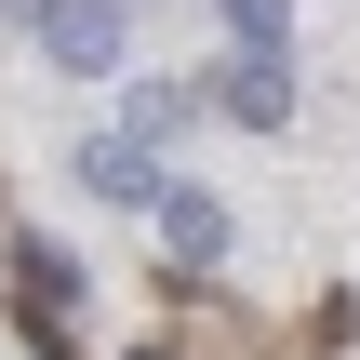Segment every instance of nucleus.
Returning <instances> with one entry per match:
<instances>
[{"mask_svg":"<svg viewBox=\"0 0 360 360\" xmlns=\"http://www.w3.org/2000/svg\"><path fill=\"white\" fill-rule=\"evenodd\" d=\"M13 13H27V40H40L53 67H80V80L134 67V13H120V0H13Z\"/></svg>","mask_w":360,"mask_h":360,"instance_id":"nucleus-1","label":"nucleus"},{"mask_svg":"<svg viewBox=\"0 0 360 360\" xmlns=\"http://www.w3.org/2000/svg\"><path fill=\"white\" fill-rule=\"evenodd\" d=\"M214 107H227L240 134H281V120H294V67H281V53H227V80H214Z\"/></svg>","mask_w":360,"mask_h":360,"instance_id":"nucleus-2","label":"nucleus"},{"mask_svg":"<svg viewBox=\"0 0 360 360\" xmlns=\"http://www.w3.org/2000/svg\"><path fill=\"white\" fill-rule=\"evenodd\" d=\"M80 187H94V200H120V214H147L174 174H160V147H134V134H94V147H80Z\"/></svg>","mask_w":360,"mask_h":360,"instance_id":"nucleus-3","label":"nucleus"},{"mask_svg":"<svg viewBox=\"0 0 360 360\" xmlns=\"http://www.w3.org/2000/svg\"><path fill=\"white\" fill-rule=\"evenodd\" d=\"M147 214H160V240H174V267H227V200H214V187H160Z\"/></svg>","mask_w":360,"mask_h":360,"instance_id":"nucleus-4","label":"nucleus"},{"mask_svg":"<svg viewBox=\"0 0 360 360\" xmlns=\"http://www.w3.org/2000/svg\"><path fill=\"white\" fill-rule=\"evenodd\" d=\"M13 294L40 307V334H67V307H80V254H67V240H27V254H13Z\"/></svg>","mask_w":360,"mask_h":360,"instance_id":"nucleus-5","label":"nucleus"},{"mask_svg":"<svg viewBox=\"0 0 360 360\" xmlns=\"http://www.w3.org/2000/svg\"><path fill=\"white\" fill-rule=\"evenodd\" d=\"M187 107H200V94H187V80H134V120H120V134H134V147H160V134H174V120H187Z\"/></svg>","mask_w":360,"mask_h":360,"instance_id":"nucleus-6","label":"nucleus"},{"mask_svg":"<svg viewBox=\"0 0 360 360\" xmlns=\"http://www.w3.org/2000/svg\"><path fill=\"white\" fill-rule=\"evenodd\" d=\"M214 13H227L240 53H281V40H294V0H214Z\"/></svg>","mask_w":360,"mask_h":360,"instance_id":"nucleus-7","label":"nucleus"}]
</instances>
